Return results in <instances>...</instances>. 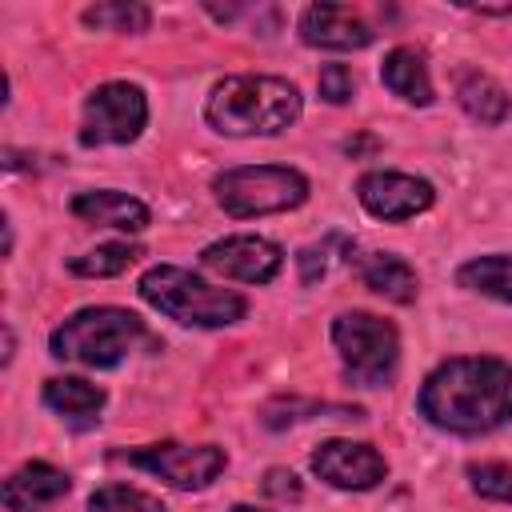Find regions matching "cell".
I'll list each match as a JSON object with an SVG mask.
<instances>
[{"label": "cell", "mask_w": 512, "mask_h": 512, "mask_svg": "<svg viewBox=\"0 0 512 512\" xmlns=\"http://www.w3.org/2000/svg\"><path fill=\"white\" fill-rule=\"evenodd\" d=\"M420 416L452 436H484L512 420V364L496 356H452L436 364L416 396Z\"/></svg>", "instance_id": "6da1fadb"}, {"label": "cell", "mask_w": 512, "mask_h": 512, "mask_svg": "<svg viewBox=\"0 0 512 512\" xmlns=\"http://www.w3.org/2000/svg\"><path fill=\"white\" fill-rule=\"evenodd\" d=\"M300 88L284 76L240 72L212 84L204 120L220 136H276L300 120Z\"/></svg>", "instance_id": "7a4b0ae2"}, {"label": "cell", "mask_w": 512, "mask_h": 512, "mask_svg": "<svg viewBox=\"0 0 512 512\" xmlns=\"http://www.w3.org/2000/svg\"><path fill=\"white\" fill-rule=\"evenodd\" d=\"M48 348L56 360H72L84 368H116L136 348H156V336L136 312L100 304V308H80L64 324H56Z\"/></svg>", "instance_id": "3957f363"}, {"label": "cell", "mask_w": 512, "mask_h": 512, "mask_svg": "<svg viewBox=\"0 0 512 512\" xmlns=\"http://www.w3.org/2000/svg\"><path fill=\"white\" fill-rule=\"evenodd\" d=\"M136 292L144 304L164 312L176 324L188 328H228L240 324L248 312V300L232 288H216L204 276L180 268V264H156L136 280Z\"/></svg>", "instance_id": "277c9868"}, {"label": "cell", "mask_w": 512, "mask_h": 512, "mask_svg": "<svg viewBox=\"0 0 512 512\" xmlns=\"http://www.w3.org/2000/svg\"><path fill=\"white\" fill-rule=\"evenodd\" d=\"M212 192L232 220H252L300 208L308 200V176L288 164H236L216 172Z\"/></svg>", "instance_id": "5b68a950"}, {"label": "cell", "mask_w": 512, "mask_h": 512, "mask_svg": "<svg viewBox=\"0 0 512 512\" xmlns=\"http://www.w3.org/2000/svg\"><path fill=\"white\" fill-rule=\"evenodd\" d=\"M332 344L344 364V376L360 388H380L400 364V332L376 312H340L332 320Z\"/></svg>", "instance_id": "8992f818"}, {"label": "cell", "mask_w": 512, "mask_h": 512, "mask_svg": "<svg viewBox=\"0 0 512 512\" xmlns=\"http://www.w3.org/2000/svg\"><path fill=\"white\" fill-rule=\"evenodd\" d=\"M148 124V96L132 80H108L96 84L84 100L80 132L76 140L84 148H104V144H132Z\"/></svg>", "instance_id": "52a82bcc"}, {"label": "cell", "mask_w": 512, "mask_h": 512, "mask_svg": "<svg viewBox=\"0 0 512 512\" xmlns=\"http://www.w3.org/2000/svg\"><path fill=\"white\" fill-rule=\"evenodd\" d=\"M120 460H128L132 468L152 472L156 480H164L168 488H180V492H200L228 468L224 448H216V444H176V440L120 452Z\"/></svg>", "instance_id": "ba28073f"}, {"label": "cell", "mask_w": 512, "mask_h": 512, "mask_svg": "<svg viewBox=\"0 0 512 512\" xmlns=\"http://www.w3.org/2000/svg\"><path fill=\"white\" fill-rule=\"evenodd\" d=\"M356 200H360V208L368 216L388 220V224H400V220H412V216L428 212L432 200H436V188L424 176L376 168V172H364L356 180Z\"/></svg>", "instance_id": "9c48e42d"}, {"label": "cell", "mask_w": 512, "mask_h": 512, "mask_svg": "<svg viewBox=\"0 0 512 512\" xmlns=\"http://www.w3.org/2000/svg\"><path fill=\"white\" fill-rule=\"evenodd\" d=\"M200 264L216 276H228V280H240V284H268L276 280V272L284 268V252L276 240L268 236H224V240H212L204 252H200Z\"/></svg>", "instance_id": "30bf717a"}, {"label": "cell", "mask_w": 512, "mask_h": 512, "mask_svg": "<svg viewBox=\"0 0 512 512\" xmlns=\"http://www.w3.org/2000/svg\"><path fill=\"white\" fill-rule=\"evenodd\" d=\"M308 464L324 484H332L340 492H368V488L384 484V476H388L384 452H376L364 440H324V444H316Z\"/></svg>", "instance_id": "8fae6325"}, {"label": "cell", "mask_w": 512, "mask_h": 512, "mask_svg": "<svg viewBox=\"0 0 512 512\" xmlns=\"http://www.w3.org/2000/svg\"><path fill=\"white\" fill-rule=\"evenodd\" d=\"M296 28L308 48H328V52H356L368 48L376 36L372 24L348 4H308Z\"/></svg>", "instance_id": "7c38bea8"}, {"label": "cell", "mask_w": 512, "mask_h": 512, "mask_svg": "<svg viewBox=\"0 0 512 512\" xmlns=\"http://www.w3.org/2000/svg\"><path fill=\"white\" fill-rule=\"evenodd\" d=\"M68 488H72L68 472H60V468H52L44 460H28L4 480L0 496H4L8 512H40V508L56 504L60 496H68Z\"/></svg>", "instance_id": "4fadbf2b"}, {"label": "cell", "mask_w": 512, "mask_h": 512, "mask_svg": "<svg viewBox=\"0 0 512 512\" xmlns=\"http://www.w3.org/2000/svg\"><path fill=\"white\" fill-rule=\"evenodd\" d=\"M72 216L88 220V224H104V228H120V232H144L148 228V204L116 192V188H96V192H80L72 200Z\"/></svg>", "instance_id": "5bb4252c"}, {"label": "cell", "mask_w": 512, "mask_h": 512, "mask_svg": "<svg viewBox=\"0 0 512 512\" xmlns=\"http://www.w3.org/2000/svg\"><path fill=\"white\" fill-rule=\"evenodd\" d=\"M104 388L80 380V376H52L44 380V404L68 424V428H92L100 420V408H104Z\"/></svg>", "instance_id": "9a60e30c"}, {"label": "cell", "mask_w": 512, "mask_h": 512, "mask_svg": "<svg viewBox=\"0 0 512 512\" xmlns=\"http://www.w3.org/2000/svg\"><path fill=\"white\" fill-rule=\"evenodd\" d=\"M380 80H384V88H388L392 96H400L404 104L428 108V104L436 100L428 64H424V56H420L416 48H408V44H400V48H392V52L384 56V64H380Z\"/></svg>", "instance_id": "2e32d148"}, {"label": "cell", "mask_w": 512, "mask_h": 512, "mask_svg": "<svg viewBox=\"0 0 512 512\" xmlns=\"http://www.w3.org/2000/svg\"><path fill=\"white\" fill-rule=\"evenodd\" d=\"M456 104H460L476 124H488V128L504 124L508 112H512V96H508L492 76H484V72H476V68H464V72L456 76Z\"/></svg>", "instance_id": "e0dca14e"}, {"label": "cell", "mask_w": 512, "mask_h": 512, "mask_svg": "<svg viewBox=\"0 0 512 512\" xmlns=\"http://www.w3.org/2000/svg\"><path fill=\"white\" fill-rule=\"evenodd\" d=\"M360 276H364V284L376 296H384L392 304H412L416 292H420L416 268L404 256H396V252H372V256H364L360 260Z\"/></svg>", "instance_id": "ac0fdd59"}, {"label": "cell", "mask_w": 512, "mask_h": 512, "mask_svg": "<svg viewBox=\"0 0 512 512\" xmlns=\"http://www.w3.org/2000/svg\"><path fill=\"white\" fill-rule=\"evenodd\" d=\"M456 284L512 308V256H504V252L472 256V260H464L456 268Z\"/></svg>", "instance_id": "d6986e66"}, {"label": "cell", "mask_w": 512, "mask_h": 512, "mask_svg": "<svg viewBox=\"0 0 512 512\" xmlns=\"http://www.w3.org/2000/svg\"><path fill=\"white\" fill-rule=\"evenodd\" d=\"M140 260V248L136 244H124V240H112V244H96L92 252L84 256H72L68 260V272L72 276H84V280H104V276H120L128 264Z\"/></svg>", "instance_id": "ffe728a7"}, {"label": "cell", "mask_w": 512, "mask_h": 512, "mask_svg": "<svg viewBox=\"0 0 512 512\" xmlns=\"http://www.w3.org/2000/svg\"><path fill=\"white\" fill-rule=\"evenodd\" d=\"M84 24L100 32H148L152 8L148 4H92L84 8Z\"/></svg>", "instance_id": "44dd1931"}, {"label": "cell", "mask_w": 512, "mask_h": 512, "mask_svg": "<svg viewBox=\"0 0 512 512\" xmlns=\"http://www.w3.org/2000/svg\"><path fill=\"white\" fill-rule=\"evenodd\" d=\"M88 512H164V504L132 484H100L88 496Z\"/></svg>", "instance_id": "7402d4cb"}, {"label": "cell", "mask_w": 512, "mask_h": 512, "mask_svg": "<svg viewBox=\"0 0 512 512\" xmlns=\"http://www.w3.org/2000/svg\"><path fill=\"white\" fill-rule=\"evenodd\" d=\"M468 484H472V492L508 504V500H512V464H500V460L468 464Z\"/></svg>", "instance_id": "603a6c76"}, {"label": "cell", "mask_w": 512, "mask_h": 512, "mask_svg": "<svg viewBox=\"0 0 512 512\" xmlns=\"http://www.w3.org/2000/svg\"><path fill=\"white\" fill-rule=\"evenodd\" d=\"M316 88H320V96L328 104H348L356 96V76L344 64H324L320 76H316Z\"/></svg>", "instance_id": "cb8c5ba5"}, {"label": "cell", "mask_w": 512, "mask_h": 512, "mask_svg": "<svg viewBox=\"0 0 512 512\" xmlns=\"http://www.w3.org/2000/svg\"><path fill=\"white\" fill-rule=\"evenodd\" d=\"M324 256H328V252H324V248H316V244L300 248L296 264H300V280H304V284H316V280L328 272V260H324Z\"/></svg>", "instance_id": "d4e9b609"}, {"label": "cell", "mask_w": 512, "mask_h": 512, "mask_svg": "<svg viewBox=\"0 0 512 512\" xmlns=\"http://www.w3.org/2000/svg\"><path fill=\"white\" fill-rule=\"evenodd\" d=\"M264 492L276 496V500H300V480L292 472H284V468H272L264 476Z\"/></svg>", "instance_id": "484cf974"}, {"label": "cell", "mask_w": 512, "mask_h": 512, "mask_svg": "<svg viewBox=\"0 0 512 512\" xmlns=\"http://www.w3.org/2000/svg\"><path fill=\"white\" fill-rule=\"evenodd\" d=\"M232 512H264V508H252V504H236Z\"/></svg>", "instance_id": "4316f807"}]
</instances>
